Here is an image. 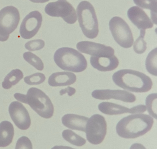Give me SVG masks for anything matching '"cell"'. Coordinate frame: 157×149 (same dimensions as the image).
I'll return each mask as SVG.
<instances>
[{
    "label": "cell",
    "instance_id": "28",
    "mask_svg": "<svg viewBox=\"0 0 157 149\" xmlns=\"http://www.w3.org/2000/svg\"><path fill=\"white\" fill-rule=\"evenodd\" d=\"M44 46V41L41 39H36L26 43L25 45V48L29 51H34L42 49Z\"/></svg>",
    "mask_w": 157,
    "mask_h": 149
},
{
    "label": "cell",
    "instance_id": "24",
    "mask_svg": "<svg viewBox=\"0 0 157 149\" xmlns=\"http://www.w3.org/2000/svg\"><path fill=\"white\" fill-rule=\"evenodd\" d=\"M23 58L25 60L39 71L43 70L44 64L42 60L31 52H26L24 53Z\"/></svg>",
    "mask_w": 157,
    "mask_h": 149
},
{
    "label": "cell",
    "instance_id": "14",
    "mask_svg": "<svg viewBox=\"0 0 157 149\" xmlns=\"http://www.w3.org/2000/svg\"><path fill=\"white\" fill-rule=\"evenodd\" d=\"M92 96L99 100L114 99L126 103H134L136 101V96L133 94L124 90H96L92 92Z\"/></svg>",
    "mask_w": 157,
    "mask_h": 149
},
{
    "label": "cell",
    "instance_id": "17",
    "mask_svg": "<svg viewBox=\"0 0 157 149\" xmlns=\"http://www.w3.org/2000/svg\"><path fill=\"white\" fill-rule=\"evenodd\" d=\"M89 118L75 114H68L62 118V124L68 128L85 132Z\"/></svg>",
    "mask_w": 157,
    "mask_h": 149
},
{
    "label": "cell",
    "instance_id": "25",
    "mask_svg": "<svg viewBox=\"0 0 157 149\" xmlns=\"http://www.w3.org/2000/svg\"><path fill=\"white\" fill-rule=\"evenodd\" d=\"M146 104L148 113L157 119V93L149 95L146 98Z\"/></svg>",
    "mask_w": 157,
    "mask_h": 149
},
{
    "label": "cell",
    "instance_id": "2",
    "mask_svg": "<svg viewBox=\"0 0 157 149\" xmlns=\"http://www.w3.org/2000/svg\"><path fill=\"white\" fill-rule=\"evenodd\" d=\"M113 81L117 86L129 92L144 93L152 88V82L142 73L131 69H122L114 73Z\"/></svg>",
    "mask_w": 157,
    "mask_h": 149
},
{
    "label": "cell",
    "instance_id": "19",
    "mask_svg": "<svg viewBox=\"0 0 157 149\" xmlns=\"http://www.w3.org/2000/svg\"><path fill=\"white\" fill-rule=\"evenodd\" d=\"M14 135V127L10 122L3 121L0 123V147H7L11 144Z\"/></svg>",
    "mask_w": 157,
    "mask_h": 149
},
{
    "label": "cell",
    "instance_id": "20",
    "mask_svg": "<svg viewBox=\"0 0 157 149\" xmlns=\"http://www.w3.org/2000/svg\"><path fill=\"white\" fill-rule=\"evenodd\" d=\"M23 77V73L21 70H13L6 76L2 82V87L6 90L10 89L13 86L18 84Z\"/></svg>",
    "mask_w": 157,
    "mask_h": 149
},
{
    "label": "cell",
    "instance_id": "9",
    "mask_svg": "<svg viewBox=\"0 0 157 149\" xmlns=\"http://www.w3.org/2000/svg\"><path fill=\"white\" fill-rule=\"evenodd\" d=\"M45 12L52 17H61L69 24H73L77 21L75 9L67 0H58L48 3L45 8Z\"/></svg>",
    "mask_w": 157,
    "mask_h": 149
},
{
    "label": "cell",
    "instance_id": "10",
    "mask_svg": "<svg viewBox=\"0 0 157 149\" xmlns=\"http://www.w3.org/2000/svg\"><path fill=\"white\" fill-rule=\"evenodd\" d=\"M43 22L41 14L37 11L29 13L23 20L20 29L21 37L25 39L33 38L37 34Z\"/></svg>",
    "mask_w": 157,
    "mask_h": 149
},
{
    "label": "cell",
    "instance_id": "23",
    "mask_svg": "<svg viewBox=\"0 0 157 149\" xmlns=\"http://www.w3.org/2000/svg\"><path fill=\"white\" fill-rule=\"evenodd\" d=\"M157 48L151 50L146 60V68L149 73L157 76Z\"/></svg>",
    "mask_w": 157,
    "mask_h": 149
},
{
    "label": "cell",
    "instance_id": "11",
    "mask_svg": "<svg viewBox=\"0 0 157 149\" xmlns=\"http://www.w3.org/2000/svg\"><path fill=\"white\" fill-rule=\"evenodd\" d=\"M9 113L13 121L20 129L25 130L30 127L31 119L27 109L18 101H14L10 104Z\"/></svg>",
    "mask_w": 157,
    "mask_h": 149
},
{
    "label": "cell",
    "instance_id": "29",
    "mask_svg": "<svg viewBox=\"0 0 157 149\" xmlns=\"http://www.w3.org/2000/svg\"><path fill=\"white\" fill-rule=\"evenodd\" d=\"M33 148L31 140L25 136H23L18 140L15 147L16 149H32Z\"/></svg>",
    "mask_w": 157,
    "mask_h": 149
},
{
    "label": "cell",
    "instance_id": "31",
    "mask_svg": "<svg viewBox=\"0 0 157 149\" xmlns=\"http://www.w3.org/2000/svg\"><path fill=\"white\" fill-rule=\"evenodd\" d=\"M30 1L34 3H43L48 2L49 0H30Z\"/></svg>",
    "mask_w": 157,
    "mask_h": 149
},
{
    "label": "cell",
    "instance_id": "22",
    "mask_svg": "<svg viewBox=\"0 0 157 149\" xmlns=\"http://www.w3.org/2000/svg\"><path fill=\"white\" fill-rule=\"evenodd\" d=\"M62 135L65 140L75 146H83L86 143V140L84 138L76 134L71 130L67 129L63 131Z\"/></svg>",
    "mask_w": 157,
    "mask_h": 149
},
{
    "label": "cell",
    "instance_id": "27",
    "mask_svg": "<svg viewBox=\"0 0 157 149\" xmlns=\"http://www.w3.org/2000/svg\"><path fill=\"white\" fill-rule=\"evenodd\" d=\"M46 80L45 76L43 73H37L24 78V81L29 85H38L43 83Z\"/></svg>",
    "mask_w": 157,
    "mask_h": 149
},
{
    "label": "cell",
    "instance_id": "13",
    "mask_svg": "<svg viewBox=\"0 0 157 149\" xmlns=\"http://www.w3.org/2000/svg\"><path fill=\"white\" fill-rule=\"evenodd\" d=\"M99 110L103 114L109 116L121 115L124 113L140 114L145 112L147 110L146 106L139 105L132 108H128L126 107L110 102H102L98 106Z\"/></svg>",
    "mask_w": 157,
    "mask_h": 149
},
{
    "label": "cell",
    "instance_id": "18",
    "mask_svg": "<svg viewBox=\"0 0 157 149\" xmlns=\"http://www.w3.org/2000/svg\"><path fill=\"white\" fill-rule=\"evenodd\" d=\"M77 76L72 73L61 72L53 73L48 79V84L53 87L67 86L74 84Z\"/></svg>",
    "mask_w": 157,
    "mask_h": 149
},
{
    "label": "cell",
    "instance_id": "15",
    "mask_svg": "<svg viewBox=\"0 0 157 149\" xmlns=\"http://www.w3.org/2000/svg\"><path fill=\"white\" fill-rule=\"evenodd\" d=\"M127 15L131 22L139 30L150 29L153 23L142 9L137 6L131 7L128 10Z\"/></svg>",
    "mask_w": 157,
    "mask_h": 149
},
{
    "label": "cell",
    "instance_id": "26",
    "mask_svg": "<svg viewBox=\"0 0 157 149\" xmlns=\"http://www.w3.org/2000/svg\"><path fill=\"white\" fill-rule=\"evenodd\" d=\"M146 31L140 30V36L135 41L133 46L134 51L137 54H141L144 53L147 49V43L144 40Z\"/></svg>",
    "mask_w": 157,
    "mask_h": 149
},
{
    "label": "cell",
    "instance_id": "30",
    "mask_svg": "<svg viewBox=\"0 0 157 149\" xmlns=\"http://www.w3.org/2000/svg\"><path fill=\"white\" fill-rule=\"evenodd\" d=\"M76 90L75 88L73 87L68 86L67 88L64 89H62L59 92V93L61 96L67 93L69 96H72L73 95L75 94L76 93Z\"/></svg>",
    "mask_w": 157,
    "mask_h": 149
},
{
    "label": "cell",
    "instance_id": "7",
    "mask_svg": "<svg viewBox=\"0 0 157 149\" xmlns=\"http://www.w3.org/2000/svg\"><path fill=\"white\" fill-rule=\"evenodd\" d=\"M20 21V14L17 8L7 6L0 11V41L5 42L10 34L15 31Z\"/></svg>",
    "mask_w": 157,
    "mask_h": 149
},
{
    "label": "cell",
    "instance_id": "21",
    "mask_svg": "<svg viewBox=\"0 0 157 149\" xmlns=\"http://www.w3.org/2000/svg\"><path fill=\"white\" fill-rule=\"evenodd\" d=\"M134 3L137 6L142 8L150 10L151 12V18L155 24L156 23L157 17V0H133Z\"/></svg>",
    "mask_w": 157,
    "mask_h": 149
},
{
    "label": "cell",
    "instance_id": "12",
    "mask_svg": "<svg viewBox=\"0 0 157 149\" xmlns=\"http://www.w3.org/2000/svg\"><path fill=\"white\" fill-rule=\"evenodd\" d=\"M77 48L82 53L95 57H111L114 54V50L111 47L90 41L79 42Z\"/></svg>",
    "mask_w": 157,
    "mask_h": 149
},
{
    "label": "cell",
    "instance_id": "1",
    "mask_svg": "<svg viewBox=\"0 0 157 149\" xmlns=\"http://www.w3.org/2000/svg\"><path fill=\"white\" fill-rule=\"evenodd\" d=\"M153 118L146 114H134L121 119L116 126V132L121 138L136 139L151 130Z\"/></svg>",
    "mask_w": 157,
    "mask_h": 149
},
{
    "label": "cell",
    "instance_id": "5",
    "mask_svg": "<svg viewBox=\"0 0 157 149\" xmlns=\"http://www.w3.org/2000/svg\"><path fill=\"white\" fill-rule=\"evenodd\" d=\"M79 26L84 36L90 39L96 38L99 33V25L94 7L89 2H80L77 9Z\"/></svg>",
    "mask_w": 157,
    "mask_h": 149
},
{
    "label": "cell",
    "instance_id": "8",
    "mask_svg": "<svg viewBox=\"0 0 157 149\" xmlns=\"http://www.w3.org/2000/svg\"><path fill=\"white\" fill-rule=\"evenodd\" d=\"M107 132V123L103 116L95 114L88 119L85 132L87 140L97 145L103 141Z\"/></svg>",
    "mask_w": 157,
    "mask_h": 149
},
{
    "label": "cell",
    "instance_id": "3",
    "mask_svg": "<svg viewBox=\"0 0 157 149\" xmlns=\"http://www.w3.org/2000/svg\"><path fill=\"white\" fill-rule=\"evenodd\" d=\"M14 97L20 102L29 105L42 117L49 119L54 115V105L51 100L40 89L32 87L28 90L27 94L16 93Z\"/></svg>",
    "mask_w": 157,
    "mask_h": 149
},
{
    "label": "cell",
    "instance_id": "6",
    "mask_svg": "<svg viewBox=\"0 0 157 149\" xmlns=\"http://www.w3.org/2000/svg\"><path fill=\"white\" fill-rule=\"evenodd\" d=\"M109 29L115 41L124 48H130L134 43V37L130 27L121 17H113L109 23Z\"/></svg>",
    "mask_w": 157,
    "mask_h": 149
},
{
    "label": "cell",
    "instance_id": "16",
    "mask_svg": "<svg viewBox=\"0 0 157 149\" xmlns=\"http://www.w3.org/2000/svg\"><path fill=\"white\" fill-rule=\"evenodd\" d=\"M92 66L101 72L111 71L117 68L119 61L114 55L111 57L92 56L90 59Z\"/></svg>",
    "mask_w": 157,
    "mask_h": 149
},
{
    "label": "cell",
    "instance_id": "4",
    "mask_svg": "<svg viewBox=\"0 0 157 149\" xmlns=\"http://www.w3.org/2000/svg\"><path fill=\"white\" fill-rule=\"evenodd\" d=\"M54 61L61 69L74 73H80L87 67L86 58L80 52L73 48L63 47L55 52Z\"/></svg>",
    "mask_w": 157,
    "mask_h": 149
}]
</instances>
